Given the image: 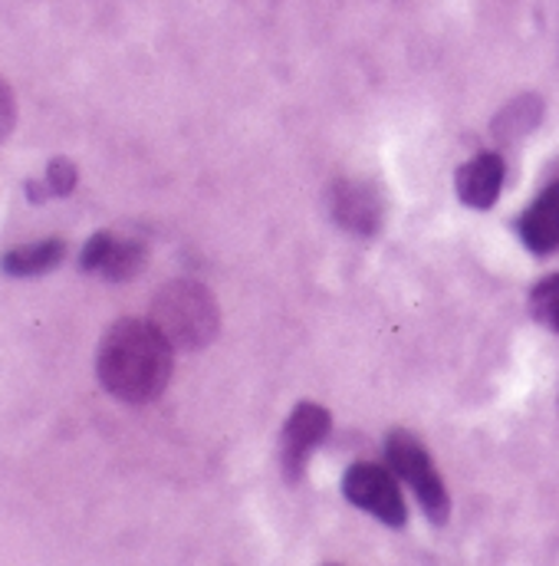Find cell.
Segmentation results:
<instances>
[{"mask_svg": "<svg viewBox=\"0 0 559 566\" xmlns=\"http://www.w3.org/2000/svg\"><path fill=\"white\" fill-rule=\"evenodd\" d=\"M151 323L175 349H201L218 336V300L194 281L165 283L151 300Z\"/></svg>", "mask_w": 559, "mask_h": 566, "instance_id": "7a4b0ae2", "label": "cell"}, {"mask_svg": "<svg viewBox=\"0 0 559 566\" xmlns=\"http://www.w3.org/2000/svg\"><path fill=\"white\" fill-rule=\"evenodd\" d=\"M520 238L530 251L550 254L559 248V185H550L520 218Z\"/></svg>", "mask_w": 559, "mask_h": 566, "instance_id": "9c48e42d", "label": "cell"}, {"mask_svg": "<svg viewBox=\"0 0 559 566\" xmlns=\"http://www.w3.org/2000/svg\"><path fill=\"white\" fill-rule=\"evenodd\" d=\"M386 458H389L392 471L415 491V497H419V504L424 507V514L434 524H444L447 521V511H451V501H447V491H444L441 474L434 471L428 451L415 441V434L392 431L389 441H386Z\"/></svg>", "mask_w": 559, "mask_h": 566, "instance_id": "3957f363", "label": "cell"}, {"mask_svg": "<svg viewBox=\"0 0 559 566\" xmlns=\"http://www.w3.org/2000/svg\"><path fill=\"white\" fill-rule=\"evenodd\" d=\"M76 185V165L70 158H53L50 168H46V185H36L30 181V198L33 201H43L46 195H70Z\"/></svg>", "mask_w": 559, "mask_h": 566, "instance_id": "8fae6325", "label": "cell"}, {"mask_svg": "<svg viewBox=\"0 0 559 566\" xmlns=\"http://www.w3.org/2000/svg\"><path fill=\"white\" fill-rule=\"evenodd\" d=\"M504 185V161L494 151H484L461 165L457 171V195L467 208H491Z\"/></svg>", "mask_w": 559, "mask_h": 566, "instance_id": "52a82bcc", "label": "cell"}, {"mask_svg": "<svg viewBox=\"0 0 559 566\" xmlns=\"http://www.w3.org/2000/svg\"><path fill=\"white\" fill-rule=\"evenodd\" d=\"M329 431V412L316 402H299L293 409V416L283 424L280 434V461H283V474L289 481H296L306 468V458L316 444H323Z\"/></svg>", "mask_w": 559, "mask_h": 566, "instance_id": "5b68a950", "label": "cell"}, {"mask_svg": "<svg viewBox=\"0 0 559 566\" xmlns=\"http://www.w3.org/2000/svg\"><path fill=\"white\" fill-rule=\"evenodd\" d=\"M530 310H534V316H537L547 329L559 333V274L557 277H547V281L534 286V293H530Z\"/></svg>", "mask_w": 559, "mask_h": 566, "instance_id": "7c38bea8", "label": "cell"}, {"mask_svg": "<svg viewBox=\"0 0 559 566\" xmlns=\"http://www.w3.org/2000/svg\"><path fill=\"white\" fill-rule=\"evenodd\" d=\"M66 254V244L63 241H36V244H23V248H13L0 258V271L10 274V277H36V274H46L53 271Z\"/></svg>", "mask_w": 559, "mask_h": 566, "instance_id": "30bf717a", "label": "cell"}, {"mask_svg": "<svg viewBox=\"0 0 559 566\" xmlns=\"http://www.w3.org/2000/svg\"><path fill=\"white\" fill-rule=\"evenodd\" d=\"M145 264V248L136 241H123L109 231L89 238V244L83 248L80 268L89 274H99L106 281H133Z\"/></svg>", "mask_w": 559, "mask_h": 566, "instance_id": "8992f818", "label": "cell"}, {"mask_svg": "<svg viewBox=\"0 0 559 566\" xmlns=\"http://www.w3.org/2000/svg\"><path fill=\"white\" fill-rule=\"evenodd\" d=\"M171 343L148 319H119L99 343L96 373L109 396L129 406L158 399L171 379Z\"/></svg>", "mask_w": 559, "mask_h": 566, "instance_id": "6da1fadb", "label": "cell"}, {"mask_svg": "<svg viewBox=\"0 0 559 566\" xmlns=\"http://www.w3.org/2000/svg\"><path fill=\"white\" fill-rule=\"evenodd\" d=\"M13 123H17V106H13V93H10V86H7V83L0 80V142L10 136Z\"/></svg>", "mask_w": 559, "mask_h": 566, "instance_id": "4fadbf2b", "label": "cell"}, {"mask_svg": "<svg viewBox=\"0 0 559 566\" xmlns=\"http://www.w3.org/2000/svg\"><path fill=\"white\" fill-rule=\"evenodd\" d=\"M342 494L369 511L372 517H379L382 524L389 527H402L405 524V501H402V491H399V481L379 468V464H352L342 478Z\"/></svg>", "mask_w": 559, "mask_h": 566, "instance_id": "277c9868", "label": "cell"}, {"mask_svg": "<svg viewBox=\"0 0 559 566\" xmlns=\"http://www.w3.org/2000/svg\"><path fill=\"white\" fill-rule=\"evenodd\" d=\"M333 214L342 228H349L356 234H376L382 224V201L376 198L372 188L342 181L333 195Z\"/></svg>", "mask_w": 559, "mask_h": 566, "instance_id": "ba28073f", "label": "cell"}]
</instances>
